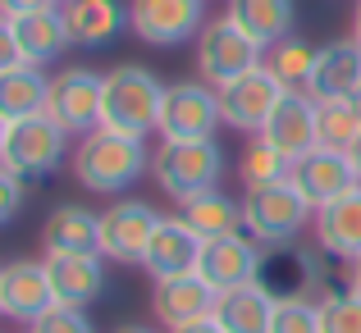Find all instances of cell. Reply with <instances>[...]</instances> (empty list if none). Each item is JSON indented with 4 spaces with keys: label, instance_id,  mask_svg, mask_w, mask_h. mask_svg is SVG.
Wrapping results in <instances>:
<instances>
[{
    "label": "cell",
    "instance_id": "f35d334b",
    "mask_svg": "<svg viewBox=\"0 0 361 333\" xmlns=\"http://www.w3.org/2000/svg\"><path fill=\"white\" fill-rule=\"evenodd\" d=\"M348 292H357V297H361V256H357V260H348Z\"/></svg>",
    "mask_w": 361,
    "mask_h": 333
},
{
    "label": "cell",
    "instance_id": "83f0119b",
    "mask_svg": "<svg viewBox=\"0 0 361 333\" xmlns=\"http://www.w3.org/2000/svg\"><path fill=\"white\" fill-rule=\"evenodd\" d=\"M46 101H51V78L37 64H18V69L0 73V114L9 123L46 114Z\"/></svg>",
    "mask_w": 361,
    "mask_h": 333
},
{
    "label": "cell",
    "instance_id": "7bdbcfd3",
    "mask_svg": "<svg viewBox=\"0 0 361 333\" xmlns=\"http://www.w3.org/2000/svg\"><path fill=\"white\" fill-rule=\"evenodd\" d=\"M119 333H156V329H151V325H123Z\"/></svg>",
    "mask_w": 361,
    "mask_h": 333
},
{
    "label": "cell",
    "instance_id": "8fae6325",
    "mask_svg": "<svg viewBox=\"0 0 361 333\" xmlns=\"http://www.w3.org/2000/svg\"><path fill=\"white\" fill-rule=\"evenodd\" d=\"M215 92H220L224 123H229V128H238V132H252V137L265 128V119L274 114V106L288 96V92L279 87V78H274L265 64H256L252 73H243V78L224 82V87H215Z\"/></svg>",
    "mask_w": 361,
    "mask_h": 333
},
{
    "label": "cell",
    "instance_id": "d6986e66",
    "mask_svg": "<svg viewBox=\"0 0 361 333\" xmlns=\"http://www.w3.org/2000/svg\"><path fill=\"white\" fill-rule=\"evenodd\" d=\"M361 92V42H329L320 46L316 69H311L307 96L311 101H348Z\"/></svg>",
    "mask_w": 361,
    "mask_h": 333
},
{
    "label": "cell",
    "instance_id": "ee69618b",
    "mask_svg": "<svg viewBox=\"0 0 361 333\" xmlns=\"http://www.w3.org/2000/svg\"><path fill=\"white\" fill-rule=\"evenodd\" d=\"M353 106H357V114H361V92H357V96H353Z\"/></svg>",
    "mask_w": 361,
    "mask_h": 333
},
{
    "label": "cell",
    "instance_id": "f1b7e54d",
    "mask_svg": "<svg viewBox=\"0 0 361 333\" xmlns=\"http://www.w3.org/2000/svg\"><path fill=\"white\" fill-rule=\"evenodd\" d=\"M316 55H320V46H311V42H302V37H283V42H274V46H265V69L279 78V87L283 92H307V82H311V69H316Z\"/></svg>",
    "mask_w": 361,
    "mask_h": 333
},
{
    "label": "cell",
    "instance_id": "603a6c76",
    "mask_svg": "<svg viewBox=\"0 0 361 333\" xmlns=\"http://www.w3.org/2000/svg\"><path fill=\"white\" fill-rule=\"evenodd\" d=\"M14 23V37H18V51H23L27 64H51L60 60L64 51L73 46L69 37V23H64V9L51 5V9H37V14H23V18H9Z\"/></svg>",
    "mask_w": 361,
    "mask_h": 333
},
{
    "label": "cell",
    "instance_id": "4dcf8cb0",
    "mask_svg": "<svg viewBox=\"0 0 361 333\" xmlns=\"http://www.w3.org/2000/svg\"><path fill=\"white\" fill-rule=\"evenodd\" d=\"M238 174H243L247 187H270V183H283V178H288V160H283L270 142L252 137L247 151H243V160H238Z\"/></svg>",
    "mask_w": 361,
    "mask_h": 333
},
{
    "label": "cell",
    "instance_id": "4316f807",
    "mask_svg": "<svg viewBox=\"0 0 361 333\" xmlns=\"http://www.w3.org/2000/svg\"><path fill=\"white\" fill-rule=\"evenodd\" d=\"M274 315V297L261 283H243L215 297V320L224 325V333H265Z\"/></svg>",
    "mask_w": 361,
    "mask_h": 333
},
{
    "label": "cell",
    "instance_id": "52a82bcc",
    "mask_svg": "<svg viewBox=\"0 0 361 333\" xmlns=\"http://www.w3.org/2000/svg\"><path fill=\"white\" fill-rule=\"evenodd\" d=\"M261 60H265V51L243 27H233L229 18H211V23L197 32V73H202V82H211V87H224V82L252 73Z\"/></svg>",
    "mask_w": 361,
    "mask_h": 333
},
{
    "label": "cell",
    "instance_id": "ab89813d",
    "mask_svg": "<svg viewBox=\"0 0 361 333\" xmlns=\"http://www.w3.org/2000/svg\"><path fill=\"white\" fill-rule=\"evenodd\" d=\"M348 160H353V169H357V178H361V137L353 142V151H348Z\"/></svg>",
    "mask_w": 361,
    "mask_h": 333
},
{
    "label": "cell",
    "instance_id": "836d02e7",
    "mask_svg": "<svg viewBox=\"0 0 361 333\" xmlns=\"http://www.w3.org/2000/svg\"><path fill=\"white\" fill-rule=\"evenodd\" d=\"M27 333H97V329H92L87 310H78V306H60V301H55V306L46 310L42 320H32V325H27Z\"/></svg>",
    "mask_w": 361,
    "mask_h": 333
},
{
    "label": "cell",
    "instance_id": "d590c367",
    "mask_svg": "<svg viewBox=\"0 0 361 333\" xmlns=\"http://www.w3.org/2000/svg\"><path fill=\"white\" fill-rule=\"evenodd\" d=\"M18 64H27V60H23V51H18V37H14V23H9V18L0 14V73L18 69Z\"/></svg>",
    "mask_w": 361,
    "mask_h": 333
},
{
    "label": "cell",
    "instance_id": "7c38bea8",
    "mask_svg": "<svg viewBox=\"0 0 361 333\" xmlns=\"http://www.w3.org/2000/svg\"><path fill=\"white\" fill-rule=\"evenodd\" d=\"M128 27L147 46H183L206 27V0H133Z\"/></svg>",
    "mask_w": 361,
    "mask_h": 333
},
{
    "label": "cell",
    "instance_id": "ac0fdd59",
    "mask_svg": "<svg viewBox=\"0 0 361 333\" xmlns=\"http://www.w3.org/2000/svg\"><path fill=\"white\" fill-rule=\"evenodd\" d=\"M261 142H270L274 151H279L283 160H302L307 151H316V101L307 96V92H288V96L274 106V114L265 119V128L256 132Z\"/></svg>",
    "mask_w": 361,
    "mask_h": 333
},
{
    "label": "cell",
    "instance_id": "9c48e42d",
    "mask_svg": "<svg viewBox=\"0 0 361 333\" xmlns=\"http://www.w3.org/2000/svg\"><path fill=\"white\" fill-rule=\"evenodd\" d=\"M160 220H165V215L151 201H133V196L128 201H115L110 211H101V246L97 251L115 265H142V256H147Z\"/></svg>",
    "mask_w": 361,
    "mask_h": 333
},
{
    "label": "cell",
    "instance_id": "8992f818",
    "mask_svg": "<svg viewBox=\"0 0 361 333\" xmlns=\"http://www.w3.org/2000/svg\"><path fill=\"white\" fill-rule=\"evenodd\" d=\"M69 156V132L51 119V114H32V119H18L9 123V137H5V165L14 169L18 178H46L64 165Z\"/></svg>",
    "mask_w": 361,
    "mask_h": 333
},
{
    "label": "cell",
    "instance_id": "9a60e30c",
    "mask_svg": "<svg viewBox=\"0 0 361 333\" xmlns=\"http://www.w3.org/2000/svg\"><path fill=\"white\" fill-rule=\"evenodd\" d=\"M215 297H220V292H215L197 270L192 274H174V279H156V288H151V315L174 333L183 325H197V320L215 315Z\"/></svg>",
    "mask_w": 361,
    "mask_h": 333
},
{
    "label": "cell",
    "instance_id": "7402d4cb",
    "mask_svg": "<svg viewBox=\"0 0 361 333\" xmlns=\"http://www.w3.org/2000/svg\"><path fill=\"white\" fill-rule=\"evenodd\" d=\"M64 23H69L73 46H110L115 37L128 27V5L123 0H60Z\"/></svg>",
    "mask_w": 361,
    "mask_h": 333
},
{
    "label": "cell",
    "instance_id": "60d3db41",
    "mask_svg": "<svg viewBox=\"0 0 361 333\" xmlns=\"http://www.w3.org/2000/svg\"><path fill=\"white\" fill-rule=\"evenodd\" d=\"M353 42H361V0H357V9H353Z\"/></svg>",
    "mask_w": 361,
    "mask_h": 333
},
{
    "label": "cell",
    "instance_id": "277c9868",
    "mask_svg": "<svg viewBox=\"0 0 361 333\" xmlns=\"http://www.w3.org/2000/svg\"><path fill=\"white\" fill-rule=\"evenodd\" d=\"M311 220H316V206H311L288 178H283V183H270V187H247V196H243V233L256 237L261 246L298 242L302 228Z\"/></svg>",
    "mask_w": 361,
    "mask_h": 333
},
{
    "label": "cell",
    "instance_id": "484cf974",
    "mask_svg": "<svg viewBox=\"0 0 361 333\" xmlns=\"http://www.w3.org/2000/svg\"><path fill=\"white\" fill-rule=\"evenodd\" d=\"M178 220L192 228L202 242L211 237H229V233H243V201H233L229 192L211 187V192H197L178 206Z\"/></svg>",
    "mask_w": 361,
    "mask_h": 333
},
{
    "label": "cell",
    "instance_id": "e575fe53",
    "mask_svg": "<svg viewBox=\"0 0 361 333\" xmlns=\"http://www.w3.org/2000/svg\"><path fill=\"white\" fill-rule=\"evenodd\" d=\"M18 206H23V178L0 160V228L18 215Z\"/></svg>",
    "mask_w": 361,
    "mask_h": 333
},
{
    "label": "cell",
    "instance_id": "d4e9b609",
    "mask_svg": "<svg viewBox=\"0 0 361 333\" xmlns=\"http://www.w3.org/2000/svg\"><path fill=\"white\" fill-rule=\"evenodd\" d=\"M42 246L46 256H64V251H97L101 246V215L87 206H55L42 224Z\"/></svg>",
    "mask_w": 361,
    "mask_h": 333
},
{
    "label": "cell",
    "instance_id": "ba28073f",
    "mask_svg": "<svg viewBox=\"0 0 361 333\" xmlns=\"http://www.w3.org/2000/svg\"><path fill=\"white\" fill-rule=\"evenodd\" d=\"M101 96H106V73L92 69H60L51 78L46 114L60 123L69 137H87L101 128Z\"/></svg>",
    "mask_w": 361,
    "mask_h": 333
},
{
    "label": "cell",
    "instance_id": "8d00e7d4",
    "mask_svg": "<svg viewBox=\"0 0 361 333\" xmlns=\"http://www.w3.org/2000/svg\"><path fill=\"white\" fill-rule=\"evenodd\" d=\"M60 0H0V14L5 18H23V14H37V9H51Z\"/></svg>",
    "mask_w": 361,
    "mask_h": 333
},
{
    "label": "cell",
    "instance_id": "d6a6232c",
    "mask_svg": "<svg viewBox=\"0 0 361 333\" xmlns=\"http://www.w3.org/2000/svg\"><path fill=\"white\" fill-rule=\"evenodd\" d=\"M265 333H320L316 301H274V315Z\"/></svg>",
    "mask_w": 361,
    "mask_h": 333
},
{
    "label": "cell",
    "instance_id": "cb8c5ba5",
    "mask_svg": "<svg viewBox=\"0 0 361 333\" xmlns=\"http://www.w3.org/2000/svg\"><path fill=\"white\" fill-rule=\"evenodd\" d=\"M224 18H229L233 27H243L265 51V46L283 42V37L293 32L298 9H293V0H224Z\"/></svg>",
    "mask_w": 361,
    "mask_h": 333
},
{
    "label": "cell",
    "instance_id": "74e56055",
    "mask_svg": "<svg viewBox=\"0 0 361 333\" xmlns=\"http://www.w3.org/2000/svg\"><path fill=\"white\" fill-rule=\"evenodd\" d=\"M174 333H224V325L215 315H206V320H197V325H183V329H174Z\"/></svg>",
    "mask_w": 361,
    "mask_h": 333
},
{
    "label": "cell",
    "instance_id": "2e32d148",
    "mask_svg": "<svg viewBox=\"0 0 361 333\" xmlns=\"http://www.w3.org/2000/svg\"><path fill=\"white\" fill-rule=\"evenodd\" d=\"M51 274V292L60 306L87 310L106 292V256L101 251H64V256H42Z\"/></svg>",
    "mask_w": 361,
    "mask_h": 333
},
{
    "label": "cell",
    "instance_id": "ffe728a7",
    "mask_svg": "<svg viewBox=\"0 0 361 333\" xmlns=\"http://www.w3.org/2000/svg\"><path fill=\"white\" fill-rule=\"evenodd\" d=\"M311 228H316V246L325 256L357 260V256H361V183L353 187V192H343L338 201L320 206L316 220H311Z\"/></svg>",
    "mask_w": 361,
    "mask_h": 333
},
{
    "label": "cell",
    "instance_id": "3957f363",
    "mask_svg": "<svg viewBox=\"0 0 361 333\" xmlns=\"http://www.w3.org/2000/svg\"><path fill=\"white\" fill-rule=\"evenodd\" d=\"M151 178L160 183V192L174 196L178 206L197 192H211L224 178V151L215 137L202 142H160L151 151Z\"/></svg>",
    "mask_w": 361,
    "mask_h": 333
},
{
    "label": "cell",
    "instance_id": "4fadbf2b",
    "mask_svg": "<svg viewBox=\"0 0 361 333\" xmlns=\"http://www.w3.org/2000/svg\"><path fill=\"white\" fill-rule=\"evenodd\" d=\"M261 256H265V246L256 242V237H247V233L211 237V242H202L197 274H202L215 292H229V288H243V283H256Z\"/></svg>",
    "mask_w": 361,
    "mask_h": 333
},
{
    "label": "cell",
    "instance_id": "b9f144b4",
    "mask_svg": "<svg viewBox=\"0 0 361 333\" xmlns=\"http://www.w3.org/2000/svg\"><path fill=\"white\" fill-rule=\"evenodd\" d=\"M5 137H9V119L0 114V156H5Z\"/></svg>",
    "mask_w": 361,
    "mask_h": 333
},
{
    "label": "cell",
    "instance_id": "6da1fadb",
    "mask_svg": "<svg viewBox=\"0 0 361 333\" xmlns=\"http://www.w3.org/2000/svg\"><path fill=\"white\" fill-rule=\"evenodd\" d=\"M147 169H151L147 146H142V137H128V132L97 128L87 137H78V151H73V178L87 192L115 196V192L137 183Z\"/></svg>",
    "mask_w": 361,
    "mask_h": 333
},
{
    "label": "cell",
    "instance_id": "e0dca14e",
    "mask_svg": "<svg viewBox=\"0 0 361 333\" xmlns=\"http://www.w3.org/2000/svg\"><path fill=\"white\" fill-rule=\"evenodd\" d=\"M51 306H55V292H51V274H46L42 260H14L0 270V315L5 320L32 325Z\"/></svg>",
    "mask_w": 361,
    "mask_h": 333
},
{
    "label": "cell",
    "instance_id": "5bb4252c",
    "mask_svg": "<svg viewBox=\"0 0 361 333\" xmlns=\"http://www.w3.org/2000/svg\"><path fill=\"white\" fill-rule=\"evenodd\" d=\"M288 183L320 211V206L338 201L343 192H353L361 178H357L353 160H348V151L316 146V151H307L302 160H293V165H288Z\"/></svg>",
    "mask_w": 361,
    "mask_h": 333
},
{
    "label": "cell",
    "instance_id": "1f68e13d",
    "mask_svg": "<svg viewBox=\"0 0 361 333\" xmlns=\"http://www.w3.org/2000/svg\"><path fill=\"white\" fill-rule=\"evenodd\" d=\"M320 333H361V297L357 292H320Z\"/></svg>",
    "mask_w": 361,
    "mask_h": 333
},
{
    "label": "cell",
    "instance_id": "f546056e",
    "mask_svg": "<svg viewBox=\"0 0 361 333\" xmlns=\"http://www.w3.org/2000/svg\"><path fill=\"white\" fill-rule=\"evenodd\" d=\"M361 137V114L348 101H316V142L329 151H353V142Z\"/></svg>",
    "mask_w": 361,
    "mask_h": 333
},
{
    "label": "cell",
    "instance_id": "5b68a950",
    "mask_svg": "<svg viewBox=\"0 0 361 333\" xmlns=\"http://www.w3.org/2000/svg\"><path fill=\"white\" fill-rule=\"evenodd\" d=\"M224 123L220 114V92L211 82H169L165 101H160V142H202L215 137V128Z\"/></svg>",
    "mask_w": 361,
    "mask_h": 333
},
{
    "label": "cell",
    "instance_id": "44dd1931",
    "mask_svg": "<svg viewBox=\"0 0 361 333\" xmlns=\"http://www.w3.org/2000/svg\"><path fill=\"white\" fill-rule=\"evenodd\" d=\"M197 256H202V237L174 215V220H160L147 256H142V270H147L151 279H174V274L197 270Z\"/></svg>",
    "mask_w": 361,
    "mask_h": 333
},
{
    "label": "cell",
    "instance_id": "30bf717a",
    "mask_svg": "<svg viewBox=\"0 0 361 333\" xmlns=\"http://www.w3.org/2000/svg\"><path fill=\"white\" fill-rule=\"evenodd\" d=\"M320 256H325V251H307V246H298V242L265 246L256 283H261L274 301H311V292L325 283Z\"/></svg>",
    "mask_w": 361,
    "mask_h": 333
},
{
    "label": "cell",
    "instance_id": "7a4b0ae2",
    "mask_svg": "<svg viewBox=\"0 0 361 333\" xmlns=\"http://www.w3.org/2000/svg\"><path fill=\"white\" fill-rule=\"evenodd\" d=\"M160 101H165V82L142 64H119L106 73V96H101V128L128 132V137H147L160 123Z\"/></svg>",
    "mask_w": 361,
    "mask_h": 333
}]
</instances>
